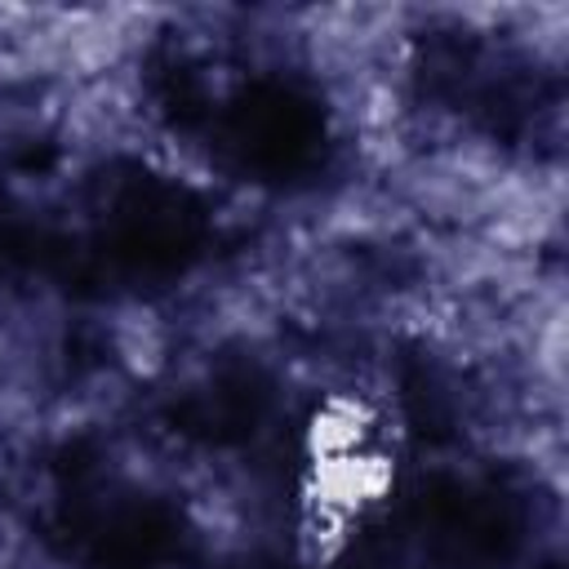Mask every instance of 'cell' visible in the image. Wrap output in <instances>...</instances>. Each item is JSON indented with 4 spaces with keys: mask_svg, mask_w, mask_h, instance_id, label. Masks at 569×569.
<instances>
[{
    "mask_svg": "<svg viewBox=\"0 0 569 569\" xmlns=\"http://www.w3.org/2000/svg\"><path fill=\"white\" fill-rule=\"evenodd\" d=\"M107 333H111L116 360H120L129 373L151 378L156 369H164V360H169V329H164L160 311H151V307H142V302H129V307H120V311L111 316Z\"/></svg>",
    "mask_w": 569,
    "mask_h": 569,
    "instance_id": "cell-1",
    "label": "cell"
}]
</instances>
